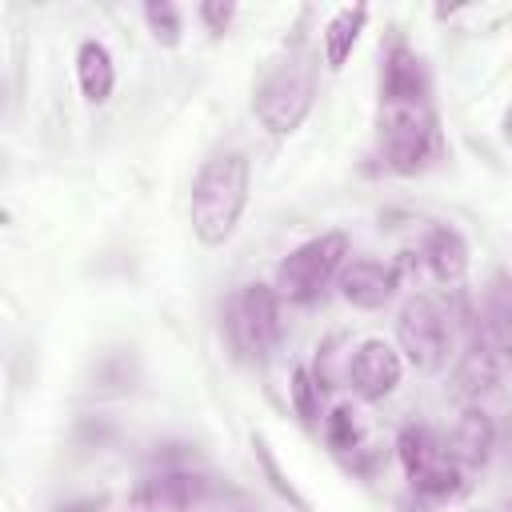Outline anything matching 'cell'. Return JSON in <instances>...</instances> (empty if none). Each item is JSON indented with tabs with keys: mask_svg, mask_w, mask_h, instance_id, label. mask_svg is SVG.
I'll return each instance as SVG.
<instances>
[{
	"mask_svg": "<svg viewBox=\"0 0 512 512\" xmlns=\"http://www.w3.org/2000/svg\"><path fill=\"white\" fill-rule=\"evenodd\" d=\"M248 204V160L240 152H224L200 168L192 180V232L204 248H220L232 240L240 212Z\"/></svg>",
	"mask_w": 512,
	"mask_h": 512,
	"instance_id": "obj_1",
	"label": "cell"
},
{
	"mask_svg": "<svg viewBox=\"0 0 512 512\" xmlns=\"http://www.w3.org/2000/svg\"><path fill=\"white\" fill-rule=\"evenodd\" d=\"M348 384L360 400H384L400 384V352L384 340H364L348 360Z\"/></svg>",
	"mask_w": 512,
	"mask_h": 512,
	"instance_id": "obj_7",
	"label": "cell"
},
{
	"mask_svg": "<svg viewBox=\"0 0 512 512\" xmlns=\"http://www.w3.org/2000/svg\"><path fill=\"white\" fill-rule=\"evenodd\" d=\"M336 276H340V296L356 308H380L396 292V268L380 260H352Z\"/></svg>",
	"mask_w": 512,
	"mask_h": 512,
	"instance_id": "obj_9",
	"label": "cell"
},
{
	"mask_svg": "<svg viewBox=\"0 0 512 512\" xmlns=\"http://www.w3.org/2000/svg\"><path fill=\"white\" fill-rule=\"evenodd\" d=\"M364 20H368V8H364V4H356V8H340V12L328 20V28H324V64H328L332 72L344 68L352 44L360 40Z\"/></svg>",
	"mask_w": 512,
	"mask_h": 512,
	"instance_id": "obj_15",
	"label": "cell"
},
{
	"mask_svg": "<svg viewBox=\"0 0 512 512\" xmlns=\"http://www.w3.org/2000/svg\"><path fill=\"white\" fill-rule=\"evenodd\" d=\"M396 340L416 372H436L448 356V320L428 296H416L396 320Z\"/></svg>",
	"mask_w": 512,
	"mask_h": 512,
	"instance_id": "obj_5",
	"label": "cell"
},
{
	"mask_svg": "<svg viewBox=\"0 0 512 512\" xmlns=\"http://www.w3.org/2000/svg\"><path fill=\"white\" fill-rule=\"evenodd\" d=\"M344 256H348L344 232H324V236L300 244L276 268V296H284L292 304H312L320 296V288L344 268Z\"/></svg>",
	"mask_w": 512,
	"mask_h": 512,
	"instance_id": "obj_2",
	"label": "cell"
},
{
	"mask_svg": "<svg viewBox=\"0 0 512 512\" xmlns=\"http://www.w3.org/2000/svg\"><path fill=\"white\" fill-rule=\"evenodd\" d=\"M408 480H412V488H416V492L436 496V500L456 496V492L464 488V480H460V464H456L448 452H440L436 460H428V464H424L420 472H412Z\"/></svg>",
	"mask_w": 512,
	"mask_h": 512,
	"instance_id": "obj_16",
	"label": "cell"
},
{
	"mask_svg": "<svg viewBox=\"0 0 512 512\" xmlns=\"http://www.w3.org/2000/svg\"><path fill=\"white\" fill-rule=\"evenodd\" d=\"M424 256H428V268L444 284H456L468 272V244H464V236L456 228H432L428 244H424Z\"/></svg>",
	"mask_w": 512,
	"mask_h": 512,
	"instance_id": "obj_12",
	"label": "cell"
},
{
	"mask_svg": "<svg viewBox=\"0 0 512 512\" xmlns=\"http://www.w3.org/2000/svg\"><path fill=\"white\" fill-rule=\"evenodd\" d=\"M324 436H328V444H332V448H340V452L356 448V440H360V424H356V412H352L348 404L332 408V416H328V424H324Z\"/></svg>",
	"mask_w": 512,
	"mask_h": 512,
	"instance_id": "obj_19",
	"label": "cell"
},
{
	"mask_svg": "<svg viewBox=\"0 0 512 512\" xmlns=\"http://www.w3.org/2000/svg\"><path fill=\"white\" fill-rule=\"evenodd\" d=\"M500 380H504V352H496L492 344H476L456 368V392L468 400L492 396L500 388Z\"/></svg>",
	"mask_w": 512,
	"mask_h": 512,
	"instance_id": "obj_10",
	"label": "cell"
},
{
	"mask_svg": "<svg viewBox=\"0 0 512 512\" xmlns=\"http://www.w3.org/2000/svg\"><path fill=\"white\" fill-rule=\"evenodd\" d=\"M232 16H236V4H220V0H208V4H200V20H204L212 32H224Z\"/></svg>",
	"mask_w": 512,
	"mask_h": 512,
	"instance_id": "obj_21",
	"label": "cell"
},
{
	"mask_svg": "<svg viewBox=\"0 0 512 512\" xmlns=\"http://www.w3.org/2000/svg\"><path fill=\"white\" fill-rule=\"evenodd\" d=\"M396 452H400V464H404V472L412 476V472H420L428 460H436L444 448L436 444V436L428 432V428H404L400 432V440H396Z\"/></svg>",
	"mask_w": 512,
	"mask_h": 512,
	"instance_id": "obj_17",
	"label": "cell"
},
{
	"mask_svg": "<svg viewBox=\"0 0 512 512\" xmlns=\"http://www.w3.org/2000/svg\"><path fill=\"white\" fill-rule=\"evenodd\" d=\"M440 152L436 120L428 108H384V160L400 176L424 172Z\"/></svg>",
	"mask_w": 512,
	"mask_h": 512,
	"instance_id": "obj_4",
	"label": "cell"
},
{
	"mask_svg": "<svg viewBox=\"0 0 512 512\" xmlns=\"http://www.w3.org/2000/svg\"><path fill=\"white\" fill-rule=\"evenodd\" d=\"M256 120L272 132V136H288L304 124L308 108H312V72L304 64H280L264 76V84L256 88Z\"/></svg>",
	"mask_w": 512,
	"mask_h": 512,
	"instance_id": "obj_3",
	"label": "cell"
},
{
	"mask_svg": "<svg viewBox=\"0 0 512 512\" xmlns=\"http://www.w3.org/2000/svg\"><path fill=\"white\" fill-rule=\"evenodd\" d=\"M236 332L248 352L264 356L280 340V296L268 284H248L236 300Z\"/></svg>",
	"mask_w": 512,
	"mask_h": 512,
	"instance_id": "obj_6",
	"label": "cell"
},
{
	"mask_svg": "<svg viewBox=\"0 0 512 512\" xmlns=\"http://www.w3.org/2000/svg\"><path fill=\"white\" fill-rule=\"evenodd\" d=\"M492 444H496V428L492 420L480 412V408H468L456 424V436H452V460H468V464H484L492 456Z\"/></svg>",
	"mask_w": 512,
	"mask_h": 512,
	"instance_id": "obj_13",
	"label": "cell"
},
{
	"mask_svg": "<svg viewBox=\"0 0 512 512\" xmlns=\"http://www.w3.org/2000/svg\"><path fill=\"white\" fill-rule=\"evenodd\" d=\"M292 404H296L300 420L316 424V416H320V384L312 380L308 368H292Z\"/></svg>",
	"mask_w": 512,
	"mask_h": 512,
	"instance_id": "obj_18",
	"label": "cell"
},
{
	"mask_svg": "<svg viewBox=\"0 0 512 512\" xmlns=\"http://www.w3.org/2000/svg\"><path fill=\"white\" fill-rule=\"evenodd\" d=\"M380 96H384V108H424V100H428V76H424V64H420V56L412 48L396 44L384 56Z\"/></svg>",
	"mask_w": 512,
	"mask_h": 512,
	"instance_id": "obj_8",
	"label": "cell"
},
{
	"mask_svg": "<svg viewBox=\"0 0 512 512\" xmlns=\"http://www.w3.org/2000/svg\"><path fill=\"white\" fill-rule=\"evenodd\" d=\"M144 16H148V24H152V36L160 40V44H176L180 40V16H176V8L172 4H164V0H148L144 4Z\"/></svg>",
	"mask_w": 512,
	"mask_h": 512,
	"instance_id": "obj_20",
	"label": "cell"
},
{
	"mask_svg": "<svg viewBox=\"0 0 512 512\" xmlns=\"http://www.w3.org/2000/svg\"><path fill=\"white\" fill-rule=\"evenodd\" d=\"M76 76H80V92H84V100L104 104V100L112 96V84H116V68H112L108 48L96 44V40H84L80 52H76Z\"/></svg>",
	"mask_w": 512,
	"mask_h": 512,
	"instance_id": "obj_11",
	"label": "cell"
},
{
	"mask_svg": "<svg viewBox=\"0 0 512 512\" xmlns=\"http://www.w3.org/2000/svg\"><path fill=\"white\" fill-rule=\"evenodd\" d=\"M204 496V480L192 476V472H164V476H152L140 492L144 504L152 508H188Z\"/></svg>",
	"mask_w": 512,
	"mask_h": 512,
	"instance_id": "obj_14",
	"label": "cell"
}]
</instances>
